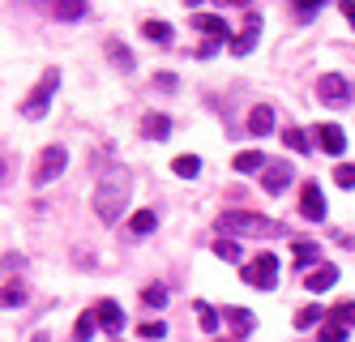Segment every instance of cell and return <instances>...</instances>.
I'll list each match as a JSON object with an SVG mask.
<instances>
[{"label":"cell","mask_w":355,"mask_h":342,"mask_svg":"<svg viewBox=\"0 0 355 342\" xmlns=\"http://www.w3.org/2000/svg\"><path fill=\"white\" fill-rule=\"evenodd\" d=\"M90 205H94V214L103 219V223H116L120 210L129 205V176H124V171H107L103 180H98Z\"/></svg>","instance_id":"obj_1"},{"label":"cell","mask_w":355,"mask_h":342,"mask_svg":"<svg viewBox=\"0 0 355 342\" xmlns=\"http://www.w3.org/2000/svg\"><path fill=\"white\" fill-rule=\"evenodd\" d=\"M278 227L261 214H244V210H223L218 214V235H274Z\"/></svg>","instance_id":"obj_2"},{"label":"cell","mask_w":355,"mask_h":342,"mask_svg":"<svg viewBox=\"0 0 355 342\" xmlns=\"http://www.w3.org/2000/svg\"><path fill=\"white\" fill-rule=\"evenodd\" d=\"M56 86H60V69H47L39 82H35V90L26 94V103H21V116H26V120H43V116H47V108H52Z\"/></svg>","instance_id":"obj_3"},{"label":"cell","mask_w":355,"mask_h":342,"mask_svg":"<svg viewBox=\"0 0 355 342\" xmlns=\"http://www.w3.org/2000/svg\"><path fill=\"white\" fill-rule=\"evenodd\" d=\"M240 278L248 287H257V291H274V287H278V257L274 253H257L252 261H244Z\"/></svg>","instance_id":"obj_4"},{"label":"cell","mask_w":355,"mask_h":342,"mask_svg":"<svg viewBox=\"0 0 355 342\" xmlns=\"http://www.w3.org/2000/svg\"><path fill=\"white\" fill-rule=\"evenodd\" d=\"M64 163H69V154H64V146H47L43 154H39V163H35V171H31V184L35 189H43V184H52L60 171H64Z\"/></svg>","instance_id":"obj_5"},{"label":"cell","mask_w":355,"mask_h":342,"mask_svg":"<svg viewBox=\"0 0 355 342\" xmlns=\"http://www.w3.org/2000/svg\"><path fill=\"white\" fill-rule=\"evenodd\" d=\"M317 99H321V103H329V108H347V103L355 99V90H351V82H347V77H338V73H325L321 82H317Z\"/></svg>","instance_id":"obj_6"},{"label":"cell","mask_w":355,"mask_h":342,"mask_svg":"<svg viewBox=\"0 0 355 342\" xmlns=\"http://www.w3.org/2000/svg\"><path fill=\"white\" fill-rule=\"evenodd\" d=\"M257 35H261V13H257V9H244V31L227 43V47H232L236 56H248V51L257 47Z\"/></svg>","instance_id":"obj_7"},{"label":"cell","mask_w":355,"mask_h":342,"mask_svg":"<svg viewBox=\"0 0 355 342\" xmlns=\"http://www.w3.org/2000/svg\"><path fill=\"white\" fill-rule=\"evenodd\" d=\"M300 214L309 219V223H321L325 219V197H321V184L317 180H309L300 189Z\"/></svg>","instance_id":"obj_8"},{"label":"cell","mask_w":355,"mask_h":342,"mask_svg":"<svg viewBox=\"0 0 355 342\" xmlns=\"http://www.w3.org/2000/svg\"><path fill=\"white\" fill-rule=\"evenodd\" d=\"M94 321L103 325L107 334H116V338H120V330H124V312H120V304H116V300H98V304H94Z\"/></svg>","instance_id":"obj_9"},{"label":"cell","mask_w":355,"mask_h":342,"mask_svg":"<svg viewBox=\"0 0 355 342\" xmlns=\"http://www.w3.org/2000/svg\"><path fill=\"white\" fill-rule=\"evenodd\" d=\"M334 282H338V270L329 266V261H321V266H313L309 274H304V287H309V291H329Z\"/></svg>","instance_id":"obj_10"},{"label":"cell","mask_w":355,"mask_h":342,"mask_svg":"<svg viewBox=\"0 0 355 342\" xmlns=\"http://www.w3.org/2000/svg\"><path fill=\"white\" fill-rule=\"evenodd\" d=\"M167 133H171V120L163 112H146L141 116V137L146 142H167Z\"/></svg>","instance_id":"obj_11"},{"label":"cell","mask_w":355,"mask_h":342,"mask_svg":"<svg viewBox=\"0 0 355 342\" xmlns=\"http://www.w3.org/2000/svg\"><path fill=\"white\" fill-rule=\"evenodd\" d=\"M189 22H193V31H206V35H210L214 43H223L227 35H232V31H227V22H223L218 13H193Z\"/></svg>","instance_id":"obj_12"},{"label":"cell","mask_w":355,"mask_h":342,"mask_svg":"<svg viewBox=\"0 0 355 342\" xmlns=\"http://www.w3.org/2000/svg\"><path fill=\"white\" fill-rule=\"evenodd\" d=\"M313 137H317V146H321L325 154H343V150H347V133H343L338 124H321Z\"/></svg>","instance_id":"obj_13"},{"label":"cell","mask_w":355,"mask_h":342,"mask_svg":"<svg viewBox=\"0 0 355 342\" xmlns=\"http://www.w3.org/2000/svg\"><path fill=\"white\" fill-rule=\"evenodd\" d=\"M223 317H227V325L236 330V342H240L244 334H252V325H257V317H252L248 308H240V304H232V308H223Z\"/></svg>","instance_id":"obj_14"},{"label":"cell","mask_w":355,"mask_h":342,"mask_svg":"<svg viewBox=\"0 0 355 342\" xmlns=\"http://www.w3.org/2000/svg\"><path fill=\"white\" fill-rule=\"evenodd\" d=\"M232 167H236V171H244V176H257V171H266V167H270V159H266L261 150H240L236 159H232Z\"/></svg>","instance_id":"obj_15"},{"label":"cell","mask_w":355,"mask_h":342,"mask_svg":"<svg viewBox=\"0 0 355 342\" xmlns=\"http://www.w3.org/2000/svg\"><path fill=\"white\" fill-rule=\"evenodd\" d=\"M261 184H266V193H283L287 184H291V167L287 163H270L261 171Z\"/></svg>","instance_id":"obj_16"},{"label":"cell","mask_w":355,"mask_h":342,"mask_svg":"<svg viewBox=\"0 0 355 342\" xmlns=\"http://www.w3.org/2000/svg\"><path fill=\"white\" fill-rule=\"evenodd\" d=\"M270 128H274V112L266 108V103H257V108L248 112V133H252V137H266Z\"/></svg>","instance_id":"obj_17"},{"label":"cell","mask_w":355,"mask_h":342,"mask_svg":"<svg viewBox=\"0 0 355 342\" xmlns=\"http://www.w3.org/2000/svg\"><path fill=\"white\" fill-rule=\"evenodd\" d=\"M155 227H159V214H155V210H137V214L129 219V231H133V235H150Z\"/></svg>","instance_id":"obj_18"},{"label":"cell","mask_w":355,"mask_h":342,"mask_svg":"<svg viewBox=\"0 0 355 342\" xmlns=\"http://www.w3.org/2000/svg\"><path fill=\"white\" fill-rule=\"evenodd\" d=\"M107 56H112V65H120V73L133 69V51L124 47V43H116V39H107Z\"/></svg>","instance_id":"obj_19"},{"label":"cell","mask_w":355,"mask_h":342,"mask_svg":"<svg viewBox=\"0 0 355 342\" xmlns=\"http://www.w3.org/2000/svg\"><path fill=\"white\" fill-rule=\"evenodd\" d=\"M193 308H197V325L206 330V334H214V330H218V312H214V308H210L206 300H197Z\"/></svg>","instance_id":"obj_20"},{"label":"cell","mask_w":355,"mask_h":342,"mask_svg":"<svg viewBox=\"0 0 355 342\" xmlns=\"http://www.w3.org/2000/svg\"><path fill=\"white\" fill-rule=\"evenodd\" d=\"M171 35H175V31H171L167 22H146V39H150V43L167 47V43H171Z\"/></svg>","instance_id":"obj_21"},{"label":"cell","mask_w":355,"mask_h":342,"mask_svg":"<svg viewBox=\"0 0 355 342\" xmlns=\"http://www.w3.org/2000/svg\"><path fill=\"white\" fill-rule=\"evenodd\" d=\"M52 13L64 17V22H78V17H86V5L82 0H60V5H52Z\"/></svg>","instance_id":"obj_22"},{"label":"cell","mask_w":355,"mask_h":342,"mask_svg":"<svg viewBox=\"0 0 355 342\" xmlns=\"http://www.w3.org/2000/svg\"><path fill=\"white\" fill-rule=\"evenodd\" d=\"M329 321H334V325H355V304L351 300H343V304H334V308H329Z\"/></svg>","instance_id":"obj_23"},{"label":"cell","mask_w":355,"mask_h":342,"mask_svg":"<svg viewBox=\"0 0 355 342\" xmlns=\"http://www.w3.org/2000/svg\"><path fill=\"white\" fill-rule=\"evenodd\" d=\"M171 171H175V176H184V180H193V176L201 171V159H197V154H180V159L171 163Z\"/></svg>","instance_id":"obj_24"},{"label":"cell","mask_w":355,"mask_h":342,"mask_svg":"<svg viewBox=\"0 0 355 342\" xmlns=\"http://www.w3.org/2000/svg\"><path fill=\"white\" fill-rule=\"evenodd\" d=\"M321 317H329V308H317V304H309V308H300V312H295V325H300V330H309V325H317Z\"/></svg>","instance_id":"obj_25"},{"label":"cell","mask_w":355,"mask_h":342,"mask_svg":"<svg viewBox=\"0 0 355 342\" xmlns=\"http://www.w3.org/2000/svg\"><path fill=\"white\" fill-rule=\"evenodd\" d=\"M141 304H146V308H163V304H167V287H163V282H150L146 291H141Z\"/></svg>","instance_id":"obj_26"},{"label":"cell","mask_w":355,"mask_h":342,"mask_svg":"<svg viewBox=\"0 0 355 342\" xmlns=\"http://www.w3.org/2000/svg\"><path fill=\"white\" fill-rule=\"evenodd\" d=\"M94 330H98L94 312H82V317H78V325H73V334H78V342H90V338H94Z\"/></svg>","instance_id":"obj_27"},{"label":"cell","mask_w":355,"mask_h":342,"mask_svg":"<svg viewBox=\"0 0 355 342\" xmlns=\"http://www.w3.org/2000/svg\"><path fill=\"white\" fill-rule=\"evenodd\" d=\"M295 266H313V261H317V244L313 240H295Z\"/></svg>","instance_id":"obj_28"},{"label":"cell","mask_w":355,"mask_h":342,"mask_svg":"<svg viewBox=\"0 0 355 342\" xmlns=\"http://www.w3.org/2000/svg\"><path fill=\"white\" fill-rule=\"evenodd\" d=\"M283 142H287V146H291L295 154H309V150H313V142H309V137H304V133H300V128H287V133H283Z\"/></svg>","instance_id":"obj_29"},{"label":"cell","mask_w":355,"mask_h":342,"mask_svg":"<svg viewBox=\"0 0 355 342\" xmlns=\"http://www.w3.org/2000/svg\"><path fill=\"white\" fill-rule=\"evenodd\" d=\"M210 248H214V257H223V261H240V244H236V240H214Z\"/></svg>","instance_id":"obj_30"},{"label":"cell","mask_w":355,"mask_h":342,"mask_svg":"<svg viewBox=\"0 0 355 342\" xmlns=\"http://www.w3.org/2000/svg\"><path fill=\"white\" fill-rule=\"evenodd\" d=\"M137 338H146V342L167 338V325H163V321H141V325H137Z\"/></svg>","instance_id":"obj_31"},{"label":"cell","mask_w":355,"mask_h":342,"mask_svg":"<svg viewBox=\"0 0 355 342\" xmlns=\"http://www.w3.org/2000/svg\"><path fill=\"white\" fill-rule=\"evenodd\" d=\"M334 184L338 189H355V163H338L334 167Z\"/></svg>","instance_id":"obj_32"},{"label":"cell","mask_w":355,"mask_h":342,"mask_svg":"<svg viewBox=\"0 0 355 342\" xmlns=\"http://www.w3.org/2000/svg\"><path fill=\"white\" fill-rule=\"evenodd\" d=\"M21 304H26V287H21V282H9V287H5V308H21Z\"/></svg>","instance_id":"obj_33"},{"label":"cell","mask_w":355,"mask_h":342,"mask_svg":"<svg viewBox=\"0 0 355 342\" xmlns=\"http://www.w3.org/2000/svg\"><path fill=\"white\" fill-rule=\"evenodd\" d=\"M317 342H347V330H343V325H334V321H325V325H321V334H317Z\"/></svg>","instance_id":"obj_34"},{"label":"cell","mask_w":355,"mask_h":342,"mask_svg":"<svg viewBox=\"0 0 355 342\" xmlns=\"http://www.w3.org/2000/svg\"><path fill=\"white\" fill-rule=\"evenodd\" d=\"M5 270H9V274L21 270V257H17V253H5Z\"/></svg>","instance_id":"obj_35"},{"label":"cell","mask_w":355,"mask_h":342,"mask_svg":"<svg viewBox=\"0 0 355 342\" xmlns=\"http://www.w3.org/2000/svg\"><path fill=\"white\" fill-rule=\"evenodd\" d=\"M338 9H343V17H347V22L355 26V5H351V0H343V5H338Z\"/></svg>","instance_id":"obj_36"},{"label":"cell","mask_w":355,"mask_h":342,"mask_svg":"<svg viewBox=\"0 0 355 342\" xmlns=\"http://www.w3.org/2000/svg\"><path fill=\"white\" fill-rule=\"evenodd\" d=\"M31 342H47V338H43V334H39V338H31Z\"/></svg>","instance_id":"obj_37"}]
</instances>
